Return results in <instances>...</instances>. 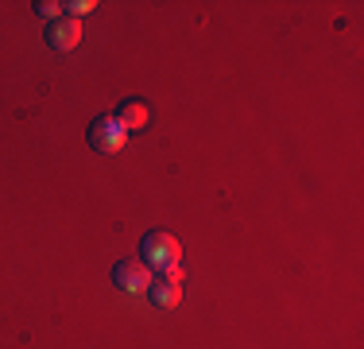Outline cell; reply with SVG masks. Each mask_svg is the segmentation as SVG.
I'll use <instances>...</instances> for the list:
<instances>
[{
	"mask_svg": "<svg viewBox=\"0 0 364 349\" xmlns=\"http://www.w3.org/2000/svg\"><path fill=\"white\" fill-rule=\"evenodd\" d=\"M77 39H82V24H77L74 16H63V20L47 24V43H50V51H58V55L74 51Z\"/></svg>",
	"mask_w": 364,
	"mask_h": 349,
	"instance_id": "obj_5",
	"label": "cell"
},
{
	"mask_svg": "<svg viewBox=\"0 0 364 349\" xmlns=\"http://www.w3.org/2000/svg\"><path fill=\"white\" fill-rule=\"evenodd\" d=\"M63 8H66V12L74 16V20H77V16L93 12V8H97V0H70V4H63Z\"/></svg>",
	"mask_w": 364,
	"mask_h": 349,
	"instance_id": "obj_8",
	"label": "cell"
},
{
	"mask_svg": "<svg viewBox=\"0 0 364 349\" xmlns=\"http://www.w3.org/2000/svg\"><path fill=\"white\" fill-rule=\"evenodd\" d=\"M147 299L155 303V307H178L182 299V268H163V272H155L151 287H147Z\"/></svg>",
	"mask_w": 364,
	"mask_h": 349,
	"instance_id": "obj_4",
	"label": "cell"
},
{
	"mask_svg": "<svg viewBox=\"0 0 364 349\" xmlns=\"http://www.w3.org/2000/svg\"><path fill=\"white\" fill-rule=\"evenodd\" d=\"M151 268L144 264V260H120L117 268H112V283L120 287L124 295H147V287H151Z\"/></svg>",
	"mask_w": 364,
	"mask_h": 349,
	"instance_id": "obj_3",
	"label": "cell"
},
{
	"mask_svg": "<svg viewBox=\"0 0 364 349\" xmlns=\"http://www.w3.org/2000/svg\"><path fill=\"white\" fill-rule=\"evenodd\" d=\"M117 120H120V128H124V132H136V128H144V125H147V105H144L140 98L120 101Z\"/></svg>",
	"mask_w": 364,
	"mask_h": 349,
	"instance_id": "obj_6",
	"label": "cell"
},
{
	"mask_svg": "<svg viewBox=\"0 0 364 349\" xmlns=\"http://www.w3.org/2000/svg\"><path fill=\"white\" fill-rule=\"evenodd\" d=\"M124 144H128V132L120 128L117 117H97L90 125V147H93V152L112 155V152H120Z\"/></svg>",
	"mask_w": 364,
	"mask_h": 349,
	"instance_id": "obj_2",
	"label": "cell"
},
{
	"mask_svg": "<svg viewBox=\"0 0 364 349\" xmlns=\"http://www.w3.org/2000/svg\"><path fill=\"white\" fill-rule=\"evenodd\" d=\"M36 12L43 16V20H50V24H55V20H63V12H66V8H63V4H55V0H43V4H36Z\"/></svg>",
	"mask_w": 364,
	"mask_h": 349,
	"instance_id": "obj_7",
	"label": "cell"
},
{
	"mask_svg": "<svg viewBox=\"0 0 364 349\" xmlns=\"http://www.w3.org/2000/svg\"><path fill=\"white\" fill-rule=\"evenodd\" d=\"M140 256L147 268H155V272H163V268H175L178 256H182V244L178 237H171V233H144L140 241Z\"/></svg>",
	"mask_w": 364,
	"mask_h": 349,
	"instance_id": "obj_1",
	"label": "cell"
}]
</instances>
